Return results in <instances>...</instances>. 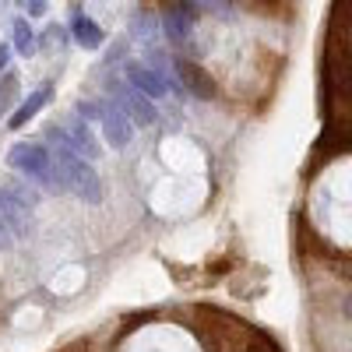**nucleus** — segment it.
<instances>
[{
    "mask_svg": "<svg viewBox=\"0 0 352 352\" xmlns=\"http://www.w3.org/2000/svg\"><path fill=\"white\" fill-rule=\"evenodd\" d=\"M50 162H53V176H56V184H60V190H71L85 204L102 201V180H99V173L92 169L88 159H81L67 148H56V152H50Z\"/></svg>",
    "mask_w": 352,
    "mask_h": 352,
    "instance_id": "obj_1",
    "label": "nucleus"
},
{
    "mask_svg": "<svg viewBox=\"0 0 352 352\" xmlns=\"http://www.w3.org/2000/svg\"><path fill=\"white\" fill-rule=\"evenodd\" d=\"M8 166H11L14 173L28 176V180H39L46 190H60V184H56V176H53L50 152L43 148L39 141H18V144H11Z\"/></svg>",
    "mask_w": 352,
    "mask_h": 352,
    "instance_id": "obj_2",
    "label": "nucleus"
},
{
    "mask_svg": "<svg viewBox=\"0 0 352 352\" xmlns=\"http://www.w3.org/2000/svg\"><path fill=\"white\" fill-rule=\"evenodd\" d=\"M50 141L56 144V148H67V152H74V155H81V159H99V141H96V134H92V127L88 124H71V127H50Z\"/></svg>",
    "mask_w": 352,
    "mask_h": 352,
    "instance_id": "obj_3",
    "label": "nucleus"
},
{
    "mask_svg": "<svg viewBox=\"0 0 352 352\" xmlns=\"http://www.w3.org/2000/svg\"><path fill=\"white\" fill-rule=\"evenodd\" d=\"M96 120L102 124V134H106V141L113 144V148H127V144H131L134 124H131V116L116 106L113 99L99 102V116H96Z\"/></svg>",
    "mask_w": 352,
    "mask_h": 352,
    "instance_id": "obj_4",
    "label": "nucleus"
},
{
    "mask_svg": "<svg viewBox=\"0 0 352 352\" xmlns=\"http://www.w3.org/2000/svg\"><path fill=\"white\" fill-rule=\"evenodd\" d=\"M113 102L120 106L127 116H131V124H141V127H148L155 124V106L148 96H141L138 88H124V85H113Z\"/></svg>",
    "mask_w": 352,
    "mask_h": 352,
    "instance_id": "obj_5",
    "label": "nucleus"
},
{
    "mask_svg": "<svg viewBox=\"0 0 352 352\" xmlns=\"http://www.w3.org/2000/svg\"><path fill=\"white\" fill-rule=\"evenodd\" d=\"M127 81H131V88H138L141 96H148V99H162L166 92H169V78H162L155 67H148L144 60H127Z\"/></svg>",
    "mask_w": 352,
    "mask_h": 352,
    "instance_id": "obj_6",
    "label": "nucleus"
},
{
    "mask_svg": "<svg viewBox=\"0 0 352 352\" xmlns=\"http://www.w3.org/2000/svg\"><path fill=\"white\" fill-rule=\"evenodd\" d=\"M194 18H197V11H194L190 0L169 8V11L162 14V36H166L173 46H184V43L190 39V32H194Z\"/></svg>",
    "mask_w": 352,
    "mask_h": 352,
    "instance_id": "obj_7",
    "label": "nucleus"
},
{
    "mask_svg": "<svg viewBox=\"0 0 352 352\" xmlns=\"http://www.w3.org/2000/svg\"><path fill=\"white\" fill-rule=\"evenodd\" d=\"M176 74H180V81H184V88L190 96H197V99H215L219 96L215 78L204 67H197L194 60H176Z\"/></svg>",
    "mask_w": 352,
    "mask_h": 352,
    "instance_id": "obj_8",
    "label": "nucleus"
},
{
    "mask_svg": "<svg viewBox=\"0 0 352 352\" xmlns=\"http://www.w3.org/2000/svg\"><path fill=\"white\" fill-rule=\"evenodd\" d=\"M50 96H53V85H39L36 92H32V96H28V99H25V102H21L14 113H11L8 127H11V131H21L28 120H36V113H39V109L50 102Z\"/></svg>",
    "mask_w": 352,
    "mask_h": 352,
    "instance_id": "obj_9",
    "label": "nucleus"
},
{
    "mask_svg": "<svg viewBox=\"0 0 352 352\" xmlns=\"http://www.w3.org/2000/svg\"><path fill=\"white\" fill-rule=\"evenodd\" d=\"M71 36H74V43L81 50H102V43H106V32L88 14H81V11L71 18Z\"/></svg>",
    "mask_w": 352,
    "mask_h": 352,
    "instance_id": "obj_10",
    "label": "nucleus"
},
{
    "mask_svg": "<svg viewBox=\"0 0 352 352\" xmlns=\"http://www.w3.org/2000/svg\"><path fill=\"white\" fill-rule=\"evenodd\" d=\"M36 50H39V36L32 32V25H28L25 18H18V21H14V53L32 56Z\"/></svg>",
    "mask_w": 352,
    "mask_h": 352,
    "instance_id": "obj_11",
    "label": "nucleus"
},
{
    "mask_svg": "<svg viewBox=\"0 0 352 352\" xmlns=\"http://www.w3.org/2000/svg\"><path fill=\"white\" fill-rule=\"evenodd\" d=\"M131 32H134V36H141L144 43L152 46V43H155V18H152V14H138V18H134V25H131Z\"/></svg>",
    "mask_w": 352,
    "mask_h": 352,
    "instance_id": "obj_12",
    "label": "nucleus"
},
{
    "mask_svg": "<svg viewBox=\"0 0 352 352\" xmlns=\"http://www.w3.org/2000/svg\"><path fill=\"white\" fill-rule=\"evenodd\" d=\"M215 11L219 18H226V14H232V8H229V0H197V11Z\"/></svg>",
    "mask_w": 352,
    "mask_h": 352,
    "instance_id": "obj_13",
    "label": "nucleus"
},
{
    "mask_svg": "<svg viewBox=\"0 0 352 352\" xmlns=\"http://www.w3.org/2000/svg\"><path fill=\"white\" fill-rule=\"evenodd\" d=\"M21 4H25L28 18H43V14L50 11V0H21Z\"/></svg>",
    "mask_w": 352,
    "mask_h": 352,
    "instance_id": "obj_14",
    "label": "nucleus"
},
{
    "mask_svg": "<svg viewBox=\"0 0 352 352\" xmlns=\"http://www.w3.org/2000/svg\"><path fill=\"white\" fill-rule=\"evenodd\" d=\"M14 247V236H11V229H8V222L0 219V250H11Z\"/></svg>",
    "mask_w": 352,
    "mask_h": 352,
    "instance_id": "obj_15",
    "label": "nucleus"
},
{
    "mask_svg": "<svg viewBox=\"0 0 352 352\" xmlns=\"http://www.w3.org/2000/svg\"><path fill=\"white\" fill-rule=\"evenodd\" d=\"M8 60H11V46H0V71L8 67Z\"/></svg>",
    "mask_w": 352,
    "mask_h": 352,
    "instance_id": "obj_16",
    "label": "nucleus"
},
{
    "mask_svg": "<svg viewBox=\"0 0 352 352\" xmlns=\"http://www.w3.org/2000/svg\"><path fill=\"white\" fill-rule=\"evenodd\" d=\"M250 352H261V349H250ZM268 352H275V349H268Z\"/></svg>",
    "mask_w": 352,
    "mask_h": 352,
    "instance_id": "obj_17",
    "label": "nucleus"
},
{
    "mask_svg": "<svg viewBox=\"0 0 352 352\" xmlns=\"http://www.w3.org/2000/svg\"><path fill=\"white\" fill-rule=\"evenodd\" d=\"M268 4H272V0H268Z\"/></svg>",
    "mask_w": 352,
    "mask_h": 352,
    "instance_id": "obj_18",
    "label": "nucleus"
}]
</instances>
